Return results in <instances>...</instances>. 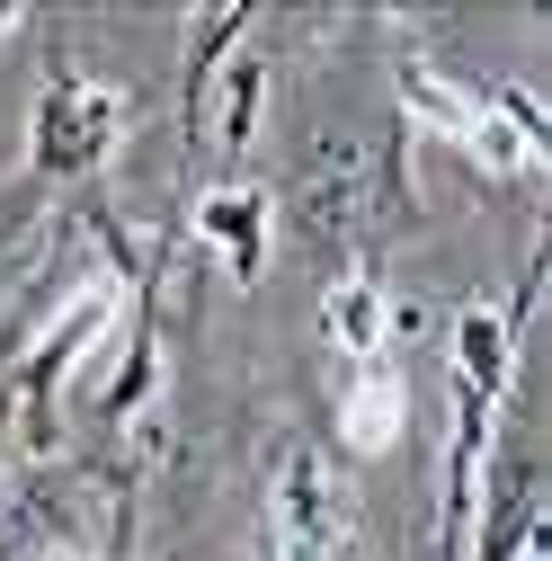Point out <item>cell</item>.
<instances>
[{
  "label": "cell",
  "mask_w": 552,
  "mask_h": 561,
  "mask_svg": "<svg viewBox=\"0 0 552 561\" xmlns=\"http://www.w3.org/2000/svg\"><path fill=\"white\" fill-rule=\"evenodd\" d=\"M534 312V276L508 304H472L455 321V455H446V561L472 543V490H481V446H491V410L517 375V330Z\"/></svg>",
  "instance_id": "cell-1"
},
{
  "label": "cell",
  "mask_w": 552,
  "mask_h": 561,
  "mask_svg": "<svg viewBox=\"0 0 552 561\" xmlns=\"http://www.w3.org/2000/svg\"><path fill=\"white\" fill-rule=\"evenodd\" d=\"M267 552L276 561H348V490L321 463V446H286V463H276Z\"/></svg>",
  "instance_id": "cell-2"
},
{
  "label": "cell",
  "mask_w": 552,
  "mask_h": 561,
  "mask_svg": "<svg viewBox=\"0 0 552 561\" xmlns=\"http://www.w3.org/2000/svg\"><path fill=\"white\" fill-rule=\"evenodd\" d=\"M125 134V99L90 72H54L45 81V107H36V179H81L116 152Z\"/></svg>",
  "instance_id": "cell-3"
},
{
  "label": "cell",
  "mask_w": 552,
  "mask_h": 561,
  "mask_svg": "<svg viewBox=\"0 0 552 561\" xmlns=\"http://www.w3.org/2000/svg\"><path fill=\"white\" fill-rule=\"evenodd\" d=\"M107 321H116V286H90L72 312H62V330L36 347V375H27V428H36V437H45V401H54L62 366H72V357H81V339H99Z\"/></svg>",
  "instance_id": "cell-4"
},
{
  "label": "cell",
  "mask_w": 552,
  "mask_h": 561,
  "mask_svg": "<svg viewBox=\"0 0 552 561\" xmlns=\"http://www.w3.org/2000/svg\"><path fill=\"white\" fill-rule=\"evenodd\" d=\"M321 321H330V347H338L348 366H375V357H383V330H392V304H383L375 276H338L330 304H321Z\"/></svg>",
  "instance_id": "cell-5"
},
{
  "label": "cell",
  "mask_w": 552,
  "mask_h": 561,
  "mask_svg": "<svg viewBox=\"0 0 552 561\" xmlns=\"http://www.w3.org/2000/svg\"><path fill=\"white\" fill-rule=\"evenodd\" d=\"M338 437H348L357 455H383L392 437H401V375L375 357V366H357V383H348V401H338Z\"/></svg>",
  "instance_id": "cell-6"
},
{
  "label": "cell",
  "mask_w": 552,
  "mask_h": 561,
  "mask_svg": "<svg viewBox=\"0 0 552 561\" xmlns=\"http://www.w3.org/2000/svg\"><path fill=\"white\" fill-rule=\"evenodd\" d=\"M196 232L223 241L232 276H258V267H267V196H241V187L205 196V205H196Z\"/></svg>",
  "instance_id": "cell-7"
},
{
  "label": "cell",
  "mask_w": 552,
  "mask_h": 561,
  "mask_svg": "<svg viewBox=\"0 0 552 561\" xmlns=\"http://www.w3.org/2000/svg\"><path fill=\"white\" fill-rule=\"evenodd\" d=\"M10 27H19V19H10V10H0V36H10Z\"/></svg>",
  "instance_id": "cell-8"
},
{
  "label": "cell",
  "mask_w": 552,
  "mask_h": 561,
  "mask_svg": "<svg viewBox=\"0 0 552 561\" xmlns=\"http://www.w3.org/2000/svg\"><path fill=\"white\" fill-rule=\"evenodd\" d=\"M45 561H81V552H45Z\"/></svg>",
  "instance_id": "cell-9"
}]
</instances>
